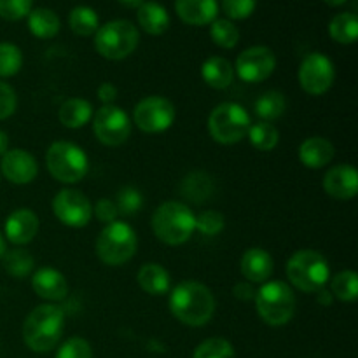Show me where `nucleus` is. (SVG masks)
Masks as SVG:
<instances>
[{"label":"nucleus","mask_w":358,"mask_h":358,"mask_svg":"<svg viewBox=\"0 0 358 358\" xmlns=\"http://www.w3.org/2000/svg\"><path fill=\"white\" fill-rule=\"evenodd\" d=\"M23 66V52L10 42H0V79L13 77Z\"/></svg>","instance_id":"obj_35"},{"label":"nucleus","mask_w":358,"mask_h":358,"mask_svg":"<svg viewBox=\"0 0 358 358\" xmlns=\"http://www.w3.org/2000/svg\"><path fill=\"white\" fill-rule=\"evenodd\" d=\"M299 161L310 170H320L334 159L336 149L324 136H310L299 145Z\"/></svg>","instance_id":"obj_21"},{"label":"nucleus","mask_w":358,"mask_h":358,"mask_svg":"<svg viewBox=\"0 0 358 358\" xmlns=\"http://www.w3.org/2000/svg\"><path fill=\"white\" fill-rule=\"evenodd\" d=\"M140 42V31L131 21L114 20L100 27L94 34V49L103 58L119 62L135 52Z\"/></svg>","instance_id":"obj_8"},{"label":"nucleus","mask_w":358,"mask_h":358,"mask_svg":"<svg viewBox=\"0 0 358 358\" xmlns=\"http://www.w3.org/2000/svg\"><path fill=\"white\" fill-rule=\"evenodd\" d=\"M0 171L10 184L27 185L37 177L38 164L28 150L10 149L0 159Z\"/></svg>","instance_id":"obj_15"},{"label":"nucleus","mask_w":358,"mask_h":358,"mask_svg":"<svg viewBox=\"0 0 358 358\" xmlns=\"http://www.w3.org/2000/svg\"><path fill=\"white\" fill-rule=\"evenodd\" d=\"M58 119L65 128L79 129L93 119V105L84 98H69L59 107Z\"/></svg>","instance_id":"obj_26"},{"label":"nucleus","mask_w":358,"mask_h":358,"mask_svg":"<svg viewBox=\"0 0 358 358\" xmlns=\"http://www.w3.org/2000/svg\"><path fill=\"white\" fill-rule=\"evenodd\" d=\"M6 240H3V236L2 234H0V261H2V257H3V254H6Z\"/></svg>","instance_id":"obj_50"},{"label":"nucleus","mask_w":358,"mask_h":358,"mask_svg":"<svg viewBox=\"0 0 358 358\" xmlns=\"http://www.w3.org/2000/svg\"><path fill=\"white\" fill-rule=\"evenodd\" d=\"M171 315L189 327H203L215 313V297L205 283L187 280L171 290Z\"/></svg>","instance_id":"obj_1"},{"label":"nucleus","mask_w":358,"mask_h":358,"mask_svg":"<svg viewBox=\"0 0 358 358\" xmlns=\"http://www.w3.org/2000/svg\"><path fill=\"white\" fill-rule=\"evenodd\" d=\"M45 166L55 180L77 184L87 175L90 159L83 147L72 142H55L45 152Z\"/></svg>","instance_id":"obj_7"},{"label":"nucleus","mask_w":358,"mask_h":358,"mask_svg":"<svg viewBox=\"0 0 358 358\" xmlns=\"http://www.w3.org/2000/svg\"><path fill=\"white\" fill-rule=\"evenodd\" d=\"M318 301H320L322 304H325V306H331V303H332V294L331 292H327V290H318Z\"/></svg>","instance_id":"obj_47"},{"label":"nucleus","mask_w":358,"mask_h":358,"mask_svg":"<svg viewBox=\"0 0 358 358\" xmlns=\"http://www.w3.org/2000/svg\"><path fill=\"white\" fill-rule=\"evenodd\" d=\"M250 124L248 112L236 101H224L217 105L208 117L210 136L222 145H234L241 142L247 136Z\"/></svg>","instance_id":"obj_9"},{"label":"nucleus","mask_w":358,"mask_h":358,"mask_svg":"<svg viewBox=\"0 0 358 358\" xmlns=\"http://www.w3.org/2000/svg\"><path fill=\"white\" fill-rule=\"evenodd\" d=\"M210 37L213 44L222 49H233L240 42V30L231 20H220L217 17L210 27Z\"/></svg>","instance_id":"obj_34"},{"label":"nucleus","mask_w":358,"mask_h":358,"mask_svg":"<svg viewBox=\"0 0 358 358\" xmlns=\"http://www.w3.org/2000/svg\"><path fill=\"white\" fill-rule=\"evenodd\" d=\"M38 217L34 210L30 208H17L10 213L6 219V227L3 233L6 238L16 247H23V245L31 243L38 233Z\"/></svg>","instance_id":"obj_16"},{"label":"nucleus","mask_w":358,"mask_h":358,"mask_svg":"<svg viewBox=\"0 0 358 358\" xmlns=\"http://www.w3.org/2000/svg\"><path fill=\"white\" fill-rule=\"evenodd\" d=\"M224 226H226V219L217 210H205L196 215V231L205 236H217L219 233H222Z\"/></svg>","instance_id":"obj_38"},{"label":"nucleus","mask_w":358,"mask_h":358,"mask_svg":"<svg viewBox=\"0 0 358 358\" xmlns=\"http://www.w3.org/2000/svg\"><path fill=\"white\" fill-rule=\"evenodd\" d=\"M52 212L56 219L66 227L80 229L90 224L93 217V205L79 189H62L52 199Z\"/></svg>","instance_id":"obj_13"},{"label":"nucleus","mask_w":358,"mask_h":358,"mask_svg":"<svg viewBox=\"0 0 358 358\" xmlns=\"http://www.w3.org/2000/svg\"><path fill=\"white\" fill-rule=\"evenodd\" d=\"M31 289L41 299L59 303L69 296V282L65 276L52 268H41L31 275Z\"/></svg>","instance_id":"obj_18"},{"label":"nucleus","mask_w":358,"mask_h":358,"mask_svg":"<svg viewBox=\"0 0 358 358\" xmlns=\"http://www.w3.org/2000/svg\"><path fill=\"white\" fill-rule=\"evenodd\" d=\"M248 140L252 145L261 152H269L275 149L280 142V133L273 122L259 121L255 124H250V129L247 133Z\"/></svg>","instance_id":"obj_31"},{"label":"nucleus","mask_w":358,"mask_h":358,"mask_svg":"<svg viewBox=\"0 0 358 358\" xmlns=\"http://www.w3.org/2000/svg\"><path fill=\"white\" fill-rule=\"evenodd\" d=\"M59 17L55 10L45 9V7H37L31 9L28 14V28H30L31 35L37 38H52L58 35Z\"/></svg>","instance_id":"obj_27"},{"label":"nucleus","mask_w":358,"mask_h":358,"mask_svg":"<svg viewBox=\"0 0 358 358\" xmlns=\"http://www.w3.org/2000/svg\"><path fill=\"white\" fill-rule=\"evenodd\" d=\"M275 69L276 56L266 45H252L245 49L243 52H240L234 65L238 77L245 83H262L273 76Z\"/></svg>","instance_id":"obj_14"},{"label":"nucleus","mask_w":358,"mask_h":358,"mask_svg":"<svg viewBox=\"0 0 358 358\" xmlns=\"http://www.w3.org/2000/svg\"><path fill=\"white\" fill-rule=\"evenodd\" d=\"M93 212H94V217H96L101 224H105V226L110 222H115L119 217L115 203L112 201V199H107V198L98 199L96 205H94V208H93Z\"/></svg>","instance_id":"obj_43"},{"label":"nucleus","mask_w":358,"mask_h":358,"mask_svg":"<svg viewBox=\"0 0 358 358\" xmlns=\"http://www.w3.org/2000/svg\"><path fill=\"white\" fill-rule=\"evenodd\" d=\"M9 150V136H7L6 131L0 129V157Z\"/></svg>","instance_id":"obj_46"},{"label":"nucleus","mask_w":358,"mask_h":358,"mask_svg":"<svg viewBox=\"0 0 358 358\" xmlns=\"http://www.w3.org/2000/svg\"><path fill=\"white\" fill-rule=\"evenodd\" d=\"M241 275L247 282L250 283H266L269 282L275 269V262H273L271 254L264 248L252 247L241 255L240 261Z\"/></svg>","instance_id":"obj_19"},{"label":"nucleus","mask_w":358,"mask_h":358,"mask_svg":"<svg viewBox=\"0 0 358 358\" xmlns=\"http://www.w3.org/2000/svg\"><path fill=\"white\" fill-rule=\"evenodd\" d=\"M331 282V294L341 303H355L358 297V275L355 271H346L338 273L332 276Z\"/></svg>","instance_id":"obj_33"},{"label":"nucleus","mask_w":358,"mask_h":358,"mask_svg":"<svg viewBox=\"0 0 358 358\" xmlns=\"http://www.w3.org/2000/svg\"><path fill=\"white\" fill-rule=\"evenodd\" d=\"M255 114L261 121L266 122H271L276 121V119L282 117L285 114V108H287V100H285V94L280 93V91H266L264 94L257 98L255 101Z\"/></svg>","instance_id":"obj_28"},{"label":"nucleus","mask_w":358,"mask_h":358,"mask_svg":"<svg viewBox=\"0 0 358 358\" xmlns=\"http://www.w3.org/2000/svg\"><path fill=\"white\" fill-rule=\"evenodd\" d=\"M3 268L9 273L13 278H27L34 273L35 261L31 254L23 248H13V250H6L3 254Z\"/></svg>","instance_id":"obj_32"},{"label":"nucleus","mask_w":358,"mask_h":358,"mask_svg":"<svg viewBox=\"0 0 358 358\" xmlns=\"http://www.w3.org/2000/svg\"><path fill=\"white\" fill-rule=\"evenodd\" d=\"M324 189L331 198L339 201L353 199L358 192V173L352 164H338L327 170L324 177Z\"/></svg>","instance_id":"obj_17"},{"label":"nucleus","mask_w":358,"mask_h":358,"mask_svg":"<svg viewBox=\"0 0 358 358\" xmlns=\"http://www.w3.org/2000/svg\"><path fill=\"white\" fill-rule=\"evenodd\" d=\"M254 303L261 320L271 327L287 325L296 315V296L292 287L280 280L262 283L261 289L255 290Z\"/></svg>","instance_id":"obj_4"},{"label":"nucleus","mask_w":358,"mask_h":358,"mask_svg":"<svg viewBox=\"0 0 358 358\" xmlns=\"http://www.w3.org/2000/svg\"><path fill=\"white\" fill-rule=\"evenodd\" d=\"M257 0H222V10L227 20H247L255 10Z\"/></svg>","instance_id":"obj_41"},{"label":"nucleus","mask_w":358,"mask_h":358,"mask_svg":"<svg viewBox=\"0 0 358 358\" xmlns=\"http://www.w3.org/2000/svg\"><path fill=\"white\" fill-rule=\"evenodd\" d=\"M136 280H138L140 289L145 294H149V296H164L166 292H170V273L163 266L157 264V262H147V264H143L138 269Z\"/></svg>","instance_id":"obj_24"},{"label":"nucleus","mask_w":358,"mask_h":358,"mask_svg":"<svg viewBox=\"0 0 358 358\" xmlns=\"http://www.w3.org/2000/svg\"><path fill=\"white\" fill-rule=\"evenodd\" d=\"M182 198L187 201L194 203V205H201V203L208 201L215 192V182L205 171H191L182 178L180 185H178Z\"/></svg>","instance_id":"obj_22"},{"label":"nucleus","mask_w":358,"mask_h":358,"mask_svg":"<svg viewBox=\"0 0 358 358\" xmlns=\"http://www.w3.org/2000/svg\"><path fill=\"white\" fill-rule=\"evenodd\" d=\"M177 117V108L168 98L152 94L136 103L133 110L135 126L143 133H163L173 126Z\"/></svg>","instance_id":"obj_10"},{"label":"nucleus","mask_w":358,"mask_h":358,"mask_svg":"<svg viewBox=\"0 0 358 358\" xmlns=\"http://www.w3.org/2000/svg\"><path fill=\"white\" fill-rule=\"evenodd\" d=\"M285 273L290 285L306 294H317L331 280V268H329L327 259L311 248L297 250L287 261Z\"/></svg>","instance_id":"obj_5"},{"label":"nucleus","mask_w":358,"mask_h":358,"mask_svg":"<svg viewBox=\"0 0 358 358\" xmlns=\"http://www.w3.org/2000/svg\"><path fill=\"white\" fill-rule=\"evenodd\" d=\"M175 10L184 23L192 27L212 24L219 14L217 0H175Z\"/></svg>","instance_id":"obj_20"},{"label":"nucleus","mask_w":358,"mask_h":358,"mask_svg":"<svg viewBox=\"0 0 358 358\" xmlns=\"http://www.w3.org/2000/svg\"><path fill=\"white\" fill-rule=\"evenodd\" d=\"M297 79H299V86L304 93L311 94V96H322L334 84V63L324 52H310L301 62Z\"/></svg>","instance_id":"obj_11"},{"label":"nucleus","mask_w":358,"mask_h":358,"mask_svg":"<svg viewBox=\"0 0 358 358\" xmlns=\"http://www.w3.org/2000/svg\"><path fill=\"white\" fill-rule=\"evenodd\" d=\"M152 231L164 245H184L196 231V213L185 203H161L152 215Z\"/></svg>","instance_id":"obj_3"},{"label":"nucleus","mask_w":358,"mask_h":358,"mask_svg":"<svg viewBox=\"0 0 358 358\" xmlns=\"http://www.w3.org/2000/svg\"><path fill=\"white\" fill-rule=\"evenodd\" d=\"M124 7H129V9H138L145 0H119Z\"/></svg>","instance_id":"obj_48"},{"label":"nucleus","mask_w":358,"mask_h":358,"mask_svg":"<svg viewBox=\"0 0 358 358\" xmlns=\"http://www.w3.org/2000/svg\"><path fill=\"white\" fill-rule=\"evenodd\" d=\"M192 358H234V348L227 339L210 338L194 350Z\"/></svg>","instance_id":"obj_36"},{"label":"nucleus","mask_w":358,"mask_h":358,"mask_svg":"<svg viewBox=\"0 0 358 358\" xmlns=\"http://www.w3.org/2000/svg\"><path fill=\"white\" fill-rule=\"evenodd\" d=\"M65 329V311L52 303L38 304L23 324V341L31 352H51L59 343Z\"/></svg>","instance_id":"obj_2"},{"label":"nucleus","mask_w":358,"mask_h":358,"mask_svg":"<svg viewBox=\"0 0 358 358\" xmlns=\"http://www.w3.org/2000/svg\"><path fill=\"white\" fill-rule=\"evenodd\" d=\"M56 358H93V350L84 338H70L59 346Z\"/></svg>","instance_id":"obj_39"},{"label":"nucleus","mask_w":358,"mask_h":358,"mask_svg":"<svg viewBox=\"0 0 358 358\" xmlns=\"http://www.w3.org/2000/svg\"><path fill=\"white\" fill-rule=\"evenodd\" d=\"M16 107H17L16 91H14L7 83L0 80V121L10 117V115L16 112Z\"/></svg>","instance_id":"obj_42"},{"label":"nucleus","mask_w":358,"mask_h":358,"mask_svg":"<svg viewBox=\"0 0 358 358\" xmlns=\"http://www.w3.org/2000/svg\"><path fill=\"white\" fill-rule=\"evenodd\" d=\"M34 0H0V17L7 21H20L28 16Z\"/></svg>","instance_id":"obj_40"},{"label":"nucleus","mask_w":358,"mask_h":358,"mask_svg":"<svg viewBox=\"0 0 358 358\" xmlns=\"http://www.w3.org/2000/svg\"><path fill=\"white\" fill-rule=\"evenodd\" d=\"M96 94H98V100H100L103 105H114V101L117 100L119 91L117 87H115V84L101 83L100 87H98Z\"/></svg>","instance_id":"obj_44"},{"label":"nucleus","mask_w":358,"mask_h":358,"mask_svg":"<svg viewBox=\"0 0 358 358\" xmlns=\"http://www.w3.org/2000/svg\"><path fill=\"white\" fill-rule=\"evenodd\" d=\"M136 20L142 30L154 37L163 35L170 28V14L159 2H154V0L143 2L136 9Z\"/></svg>","instance_id":"obj_23"},{"label":"nucleus","mask_w":358,"mask_h":358,"mask_svg":"<svg viewBox=\"0 0 358 358\" xmlns=\"http://www.w3.org/2000/svg\"><path fill=\"white\" fill-rule=\"evenodd\" d=\"M201 77L213 90H227L234 80V69L222 56H210L203 62Z\"/></svg>","instance_id":"obj_25"},{"label":"nucleus","mask_w":358,"mask_h":358,"mask_svg":"<svg viewBox=\"0 0 358 358\" xmlns=\"http://www.w3.org/2000/svg\"><path fill=\"white\" fill-rule=\"evenodd\" d=\"M329 35L338 44H353L358 37V17L353 13H341L329 23Z\"/></svg>","instance_id":"obj_29"},{"label":"nucleus","mask_w":358,"mask_h":358,"mask_svg":"<svg viewBox=\"0 0 358 358\" xmlns=\"http://www.w3.org/2000/svg\"><path fill=\"white\" fill-rule=\"evenodd\" d=\"M115 206H117L119 215H135L142 210L143 196L136 187H122L115 196Z\"/></svg>","instance_id":"obj_37"},{"label":"nucleus","mask_w":358,"mask_h":358,"mask_svg":"<svg viewBox=\"0 0 358 358\" xmlns=\"http://www.w3.org/2000/svg\"><path fill=\"white\" fill-rule=\"evenodd\" d=\"M69 24L70 30L79 37H91L100 28V20H98L96 10H93L91 7L77 6L70 10Z\"/></svg>","instance_id":"obj_30"},{"label":"nucleus","mask_w":358,"mask_h":358,"mask_svg":"<svg viewBox=\"0 0 358 358\" xmlns=\"http://www.w3.org/2000/svg\"><path fill=\"white\" fill-rule=\"evenodd\" d=\"M138 248L136 231L128 222L107 224L96 238V255L103 264L122 266L131 261Z\"/></svg>","instance_id":"obj_6"},{"label":"nucleus","mask_w":358,"mask_h":358,"mask_svg":"<svg viewBox=\"0 0 358 358\" xmlns=\"http://www.w3.org/2000/svg\"><path fill=\"white\" fill-rule=\"evenodd\" d=\"M93 131L107 147H119L131 135V119L117 105H103L94 112Z\"/></svg>","instance_id":"obj_12"},{"label":"nucleus","mask_w":358,"mask_h":358,"mask_svg":"<svg viewBox=\"0 0 358 358\" xmlns=\"http://www.w3.org/2000/svg\"><path fill=\"white\" fill-rule=\"evenodd\" d=\"M233 296L240 301H254L255 297V289L247 282H240L234 285Z\"/></svg>","instance_id":"obj_45"},{"label":"nucleus","mask_w":358,"mask_h":358,"mask_svg":"<svg viewBox=\"0 0 358 358\" xmlns=\"http://www.w3.org/2000/svg\"><path fill=\"white\" fill-rule=\"evenodd\" d=\"M324 2L331 7H339V6H343V3L348 2V0H324Z\"/></svg>","instance_id":"obj_49"}]
</instances>
